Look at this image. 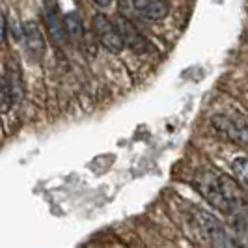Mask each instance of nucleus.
<instances>
[{
  "label": "nucleus",
  "instance_id": "obj_9",
  "mask_svg": "<svg viewBox=\"0 0 248 248\" xmlns=\"http://www.w3.org/2000/svg\"><path fill=\"white\" fill-rule=\"evenodd\" d=\"M62 19L65 37L71 39L77 47H84L86 45V36H84V26H82V19L78 17V13H65Z\"/></svg>",
  "mask_w": 248,
  "mask_h": 248
},
{
  "label": "nucleus",
  "instance_id": "obj_13",
  "mask_svg": "<svg viewBox=\"0 0 248 248\" xmlns=\"http://www.w3.org/2000/svg\"><path fill=\"white\" fill-rule=\"evenodd\" d=\"M114 0H93V4H97L99 8H108Z\"/></svg>",
  "mask_w": 248,
  "mask_h": 248
},
{
  "label": "nucleus",
  "instance_id": "obj_11",
  "mask_svg": "<svg viewBox=\"0 0 248 248\" xmlns=\"http://www.w3.org/2000/svg\"><path fill=\"white\" fill-rule=\"evenodd\" d=\"M232 172L235 175V181L239 185L243 186V188H247L248 190V159L247 157H239L233 161L232 164Z\"/></svg>",
  "mask_w": 248,
  "mask_h": 248
},
{
  "label": "nucleus",
  "instance_id": "obj_6",
  "mask_svg": "<svg viewBox=\"0 0 248 248\" xmlns=\"http://www.w3.org/2000/svg\"><path fill=\"white\" fill-rule=\"evenodd\" d=\"M43 21H45V28L49 32V37L56 43V45H62L63 41L67 39L65 37V30H63V19L58 13V6L54 0H49L45 4V12H43Z\"/></svg>",
  "mask_w": 248,
  "mask_h": 248
},
{
  "label": "nucleus",
  "instance_id": "obj_10",
  "mask_svg": "<svg viewBox=\"0 0 248 248\" xmlns=\"http://www.w3.org/2000/svg\"><path fill=\"white\" fill-rule=\"evenodd\" d=\"M13 105V90L12 84L6 77L0 75V114H6L10 112Z\"/></svg>",
  "mask_w": 248,
  "mask_h": 248
},
{
  "label": "nucleus",
  "instance_id": "obj_12",
  "mask_svg": "<svg viewBox=\"0 0 248 248\" xmlns=\"http://www.w3.org/2000/svg\"><path fill=\"white\" fill-rule=\"evenodd\" d=\"M6 41V17L0 12V45Z\"/></svg>",
  "mask_w": 248,
  "mask_h": 248
},
{
  "label": "nucleus",
  "instance_id": "obj_8",
  "mask_svg": "<svg viewBox=\"0 0 248 248\" xmlns=\"http://www.w3.org/2000/svg\"><path fill=\"white\" fill-rule=\"evenodd\" d=\"M23 39H25L26 50L30 56L39 60L45 54V37L34 21H28L23 25Z\"/></svg>",
  "mask_w": 248,
  "mask_h": 248
},
{
  "label": "nucleus",
  "instance_id": "obj_7",
  "mask_svg": "<svg viewBox=\"0 0 248 248\" xmlns=\"http://www.w3.org/2000/svg\"><path fill=\"white\" fill-rule=\"evenodd\" d=\"M131 8L146 21H162L170 8L166 0H129Z\"/></svg>",
  "mask_w": 248,
  "mask_h": 248
},
{
  "label": "nucleus",
  "instance_id": "obj_1",
  "mask_svg": "<svg viewBox=\"0 0 248 248\" xmlns=\"http://www.w3.org/2000/svg\"><path fill=\"white\" fill-rule=\"evenodd\" d=\"M190 224L194 228V232L202 235L213 247H233L235 243L232 241V237L228 235V232L224 230V226L213 215L205 211L194 209L192 217H190Z\"/></svg>",
  "mask_w": 248,
  "mask_h": 248
},
{
  "label": "nucleus",
  "instance_id": "obj_4",
  "mask_svg": "<svg viewBox=\"0 0 248 248\" xmlns=\"http://www.w3.org/2000/svg\"><path fill=\"white\" fill-rule=\"evenodd\" d=\"M213 125L222 133L224 137L230 138L232 142L248 148V118L218 114V116L213 118Z\"/></svg>",
  "mask_w": 248,
  "mask_h": 248
},
{
  "label": "nucleus",
  "instance_id": "obj_3",
  "mask_svg": "<svg viewBox=\"0 0 248 248\" xmlns=\"http://www.w3.org/2000/svg\"><path fill=\"white\" fill-rule=\"evenodd\" d=\"M92 30H93V36L97 37V41L107 50H110V52H122L124 50V41H122V36L118 32V26L105 13L93 15Z\"/></svg>",
  "mask_w": 248,
  "mask_h": 248
},
{
  "label": "nucleus",
  "instance_id": "obj_2",
  "mask_svg": "<svg viewBox=\"0 0 248 248\" xmlns=\"http://www.w3.org/2000/svg\"><path fill=\"white\" fill-rule=\"evenodd\" d=\"M196 188L198 192L207 200L211 205H215L218 211L228 213V205L222 194V186H220V172L213 170V168H203L196 174Z\"/></svg>",
  "mask_w": 248,
  "mask_h": 248
},
{
  "label": "nucleus",
  "instance_id": "obj_5",
  "mask_svg": "<svg viewBox=\"0 0 248 248\" xmlns=\"http://www.w3.org/2000/svg\"><path fill=\"white\" fill-rule=\"evenodd\" d=\"M114 23H116L118 32H120V36H122L124 47H129V49L133 50V52H137V54H146V52L151 50V45H149L148 37L144 36L129 19L118 17Z\"/></svg>",
  "mask_w": 248,
  "mask_h": 248
}]
</instances>
